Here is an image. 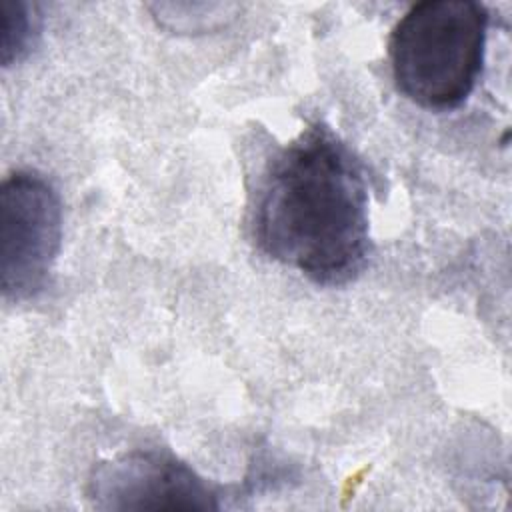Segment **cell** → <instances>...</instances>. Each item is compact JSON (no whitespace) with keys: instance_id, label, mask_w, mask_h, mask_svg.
<instances>
[{"instance_id":"1","label":"cell","mask_w":512,"mask_h":512,"mask_svg":"<svg viewBox=\"0 0 512 512\" xmlns=\"http://www.w3.org/2000/svg\"><path fill=\"white\" fill-rule=\"evenodd\" d=\"M258 248L316 284L342 286L368 264V186L354 152L308 124L266 164L254 210Z\"/></svg>"},{"instance_id":"3","label":"cell","mask_w":512,"mask_h":512,"mask_svg":"<svg viewBox=\"0 0 512 512\" xmlns=\"http://www.w3.org/2000/svg\"><path fill=\"white\" fill-rule=\"evenodd\" d=\"M62 240V202L36 170L8 174L0 188V286L22 302L44 290Z\"/></svg>"},{"instance_id":"5","label":"cell","mask_w":512,"mask_h":512,"mask_svg":"<svg viewBox=\"0 0 512 512\" xmlns=\"http://www.w3.org/2000/svg\"><path fill=\"white\" fill-rule=\"evenodd\" d=\"M2 40L0 60L2 66H10L22 60L38 36L40 16L34 14V6L26 2L2 0Z\"/></svg>"},{"instance_id":"2","label":"cell","mask_w":512,"mask_h":512,"mask_svg":"<svg viewBox=\"0 0 512 512\" xmlns=\"http://www.w3.org/2000/svg\"><path fill=\"white\" fill-rule=\"evenodd\" d=\"M488 10L472 0H424L394 26L388 42L396 88L428 110L458 108L484 64Z\"/></svg>"},{"instance_id":"4","label":"cell","mask_w":512,"mask_h":512,"mask_svg":"<svg viewBox=\"0 0 512 512\" xmlns=\"http://www.w3.org/2000/svg\"><path fill=\"white\" fill-rule=\"evenodd\" d=\"M88 496L102 510H218V492L188 464L158 450H130L100 462Z\"/></svg>"}]
</instances>
